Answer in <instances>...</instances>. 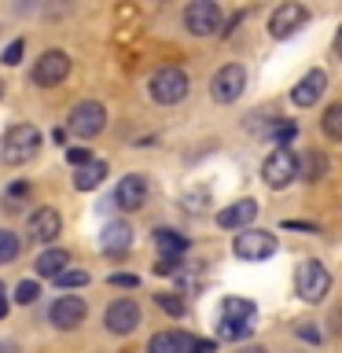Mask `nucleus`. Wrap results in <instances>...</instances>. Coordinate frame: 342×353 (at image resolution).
<instances>
[{
	"instance_id": "nucleus-1",
	"label": "nucleus",
	"mask_w": 342,
	"mask_h": 353,
	"mask_svg": "<svg viewBox=\"0 0 342 353\" xmlns=\"http://www.w3.org/2000/svg\"><path fill=\"white\" fill-rule=\"evenodd\" d=\"M41 148V129L30 125V121H22V125H11L4 132V140H0V162L4 165H22L30 162L33 154Z\"/></svg>"
},
{
	"instance_id": "nucleus-2",
	"label": "nucleus",
	"mask_w": 342,
	"mask_h": 353,
	"mask_svg": "<svg viewBox=\"0 0 342 353\" xmlns=\"http://www.w3.org/2000/svg\"><path fill=\"white\" fill-rule=\"evenodd\" d=\"M294 291L302 302L309 305H316V302H324V294L331 291V272H328V265L324 261H316V258H309L298 265V272H294Z\"/></svg>"
},
{
	"instance_id": "nucleus-3",
	"label": "nucleus",
	"mask_w": 342,
	"mask_h": 353,
	"mask_svg": "<svg viewBox=\"0 0 342 353\" xmlns=\"http://www.w3.org/2000/svg\"><path fill=\"white\" fill-rule=\"evenodd\" d=\"M188 88H192V81H188V74L181 70V66H162V70H154L151 81H148L151 99H154V103H162V107L181 103V99L188 96Z\"/></svg>"
},
{
	"instance_id": "nucleus-4",
	"label": "nucleus",
	"mask_w": 342,
	"mask_h": 353,
	"mask_svg": "<svg viewBox=\"0 0 342 353\" xmlns=\"http://www.w3.org/2000/svg\"><path fill=\"white\" fill-rule=\"evenodd\" d=\"M232 254L243 261H265L276 254V236L265 228H243L232 236Z\"/></svg>"
},
{
	"instance_id": "nucleus-5",
	"label": "nucleus",
	"mask_w": 342,
	"mask_h": 353,
	"mask_svg": "<svg viewBox=\"0 0 342 353\" xmlns=\"http://www.w3.org/2000/svg\"><path fill=\"white\" fill-rule=\"evenodd\" d=\"M103 125H107V110H103V103H96V99H81V103L70 110V118H66V132H74V137H81V140L99 137Z\"/></svg>"
},
{
	"instance_id": "nucleus-6",
	"label": "nucleus",
	"mask_w": 342,
	"mask_h": 353,
	"mask_svg": "<svg viewBox=\"0 0 342 353\" xmlns=\"http://www.w3.org/2000/svg\"><path fill=\"white\" fill-rule=\"evenodd\" d=\"M184 26L195 37H214V33H221V8L214 0H192L184 8Z\"/></svg>"
},
{
	"instance_id": "nucleus-7",
	"label": "nucleus",
	"mask_w": 342,
	"mask_h": 353,
	"mask_svg": "<svg viewBox=\"0 0 342 353\" xmlns=\"http://www.w3.org/2000/svg\"><path fill=\"white\" fill-rule=\"evenodd\" d=\"M261 176H265V184L269 188H287L298 176V154L294 151H287V148H276L269 159L261 162Z\"/></svg>"
},
{
	"instance_id": "nucleus-8",
	"label": "nucleus",
	"mask_w": 342,
	"mask_h": 353,
	"mask_svg": "<svg viewBox=\"0 0 342 353\" xmlns=\"http://www.w3.org/2000/svg\"><path fill=\"white\" fill-rule=\"evenodd\" d=\"M243 88H247V70H243L239 63H225L214 74V81H210V96H214L217 103H236L243 96Z\"/></svg>"
},
{
	"instance_id": "nucleus-9",
	"label": "nucleus",
	"mask_w": 342,
	"mask_h": 353,
	"mask_svg": "<svg viewBox=\"0 0 342 353\" xmlns=\"http://www.w3.org/2000/svg\"><path fill=\"white\" fill-rule=\"evenodd\" d=\"M85 316H88V302L81 294H59L48 305V320L59 331H74L77 324H85Z\"/></svg>"
},
{
	"instance_id": "nucleus-10",
	"label": "nucleus",
	"mask_w": 342,
	"mask_h": 353,
	"mask_svg": "<svg viewBox=\"0 0 342 353\" xmlns=\"http://www.w3.org/2000/svg\"><path fill=\"white\" fill-rule=\"evenodd\" d=\"M66 74H70V55L59 52V48H48L37 63H33L30 81H33V85H41V88H52V85H59Z\"/></svg>"
},
{
	"instance_id": "nucleus-11",
	"label": "nucleus",
	"mask_w": 342,
	"mask_h": 353,
	"mask_svg": "<svg viewBox=\"0 0 342 353\" xmlns=\"http://www.w3.org/2000/svg\"><path fill=\"white\" fill-rule=\"evenodd\" d=\"M103 324L110 335H132L140 327V305L132 298H114L103 313Z\"/></svg>"
},
{
	"instance_id": "nucleus-12",
	"label": "nucleus",
	"mask_w": 342,
	"mask_h": 353,
	"mask_svg": "<svg viewBox=\"0 0 342 353\" xmlns=\"http://www.w3.org/2000/svg\"><path fill=\"white\" fill-rule=\"evenodd\" d=\"M59 232H63V217L55 206H37L26 217V236L33 243H52V239H59Z\"/></svg>"
},
{
	"instance_id": "nucleus-13",
	"label": "nucleus",
	"mask_w": 342,
	"mask_h": 353,
	"mask_svg": "<svg viewBox=\"0 0 342 353\" xmlns=\"http://www.w3.org/2000/svg\"><path fill=\"white\" fill-rule=\"evenodd\" d=\"M305 22H309V11H305L302 4H294V0H291V4H280V8L272 11L269 33H272L276 41H283V37H291L294 30H302Z\"/></svg>"
},
{
	"instance_id": "nucleus-14",
	"label": "nucleus",
	"mask_w": 342,
	"mask_h": 353,
	"mask_svg": "<svg viewBox=\"0 0 342 353\" xmlns=\"http://www.w3.org/2000/svg\"><path fill=\"white\" fill-rule=\"evenodd\" d=\"M114 203L118 210H140L143 203H148V176L143 173H129V176H121L118 188H114Z\"/></svg>"
},
{
	"instance_id": "nucleus-15",
	"label": "nucleus",
	"mask_w": 342,
	"mask_h": 353,
	"mask_svg": "<svg viewBox=\"0 0 342 353\" xmlns=\"http://www.w3.org/2000/svg\"><path fill=\"white\" fill-rule=\"evenodd\" d=\"M254 217H258V203H254V199H239V203H232V206L221 210L217 225L228 228V232H243V228H250Z\"/></svg>"
},
{
	"instance_id": "nucleus-16",
	"label": "nucleus",
	"mask_w": 342,
	"mask_h": 353,
	"mask_svg": "<svg viewBox=\"0 0 342 353\" xmlns=\"http://www.w3.org/2000/svg\"><path fill=\"white\" fill-rule=\"evenodd\" d=\"M324 88H328V74L324 70H309L302 81L291 88V103L294 107H313L316 99L324 96Z\"/></svg>"
},
{
	"instance_id": "nucleus-17",
	"label": "nucleus",
	"mask_w": 342,
	"mask_h": 353,
	"mask_svg": "<svg viewBox=\"0 0 342 353\" xmlns=\"http://www.w3.org/2000/svg\"><path fill=\"white\" fill-rule=\"evenodd\" d=\"M99 247H103L107 258H118V254H125L132 247V228L125 221H110L103 228V236H99Z\"/></svg>"
},
{
	"instance_id": "nucleus-18",
	"label": "nucleus",
	"mask_w": 342,
	"mask_h": 353,
	"mask_svg": "<svg viewBox=\"0 0 342 353\" xmlns=\"http://www.w3.org/2000/svg\"><path fill=\"white\" fill-rule=\"evenodd\" d=\"M37 276L41 280H55V276H63L66 269H70V250H63V247H52V250H44L41 258H37Z\"/></svg>"
},
{
	"instance_id": "nucleus-19",
	"label": "nucleus",
	"mask_w": 342,
	"mask_h": 353,
	"mask_svg": "<svg viewBox=\"0 0 342 353\" xmlns=\"http://www.w3.org/2000/svg\"><path fill=\"white\" fill-rule=\"evenodd\" d=\"M154 247L162 250V258H184L188 236H181V232H173V228H154Z\"/></svg>"
},
{
	"instance_id": "nucleus-20",
	"label": "nucleus",
	"mask_w": 342,
	"mask_h": 353,
	"mask_svg": "<svg viewBox=\"0 0 342 353\" xmlns=\"http://www.w3.org/2000/svg\"><path fill=\"white\" fill-rule=\"evenodd\" d=\"M221 320H236V324H254L258 320V309L247 298H225L221 302Z\"/></svg>"
},
{
	"instance_id": "nucleus-21",
	"label": "nucleus",
	"mask_w": 342,
	"mask_h": 353,
	"mask_svg": "<svg viewBox=\"0 0 342 353\" xmlns=\"http://www.w3.org/2000/svg\"><path fill=\"white\" fill-rule=\"evenodd\" d=\"M103 176H107V162L92 159L88 165H81V170L74 173V188L77 192H96V188L103 184Z\"/></svg>"
},
{
	"instance_id": "nucleus-22",
	"label": "nucleus",
	"mask_w": 342,
	"mask_h": 353,
	"mask_svg": "<svg viewBox=\"0 0 342 353\" xmlns=\"http://www.w3.org/2000/svg\"><path fill=\"white\" fill-rule=\"evenodd\" d=\"M265 137H269L276 148H287L298 137V121L294 118H269L265 121Z\"/></svg>"
},
{
	"instance_id": "nucleus-23",
	"label": "nucleus",
	"mask_w": 342,
	"mask_h": 353,
	"mask_svg": "<svg viewBox=\"0 0 342 353\" xmlns=\"http://www.w3.org/2000/svg\"><path fill=\"white\" fill-rule=\"evenodd\" d=\"M324 173H328V159L320 151H305L302 159H298V176H305V181H320Z\"/></svg>"
},
{
	"instance_id": "nucleus-24",
	"label": "nucleus",
	"mask_w": 342,
	"mask_h": 353,
	"mask_svg": "<svg viewBox=\"0 0 342 353\" xmlns=\"http://www.w3.org/2000/svg\"><path fill=\"white\" fill-rule=\"evenodd\" d=\"M177 335V350L181 353H217V342L214 339H195L188 331H173Z\"/></svg>"
},
{
	"instance_id": "nucleus-25",
	"label": "nucleus",
	"mask_w": 342,
	"mask_h": 353,
	"mask_svg": "<svg viewBox=\"0 0 342 353\" xmlns=\"http://www.w3.org/2000/svg\"><path fill=\"white\" fill-rule=\"evenodd\" d=\"M154 305H159L162 313H170L173 320H181V316L188 313L184 298H181V294H173V291H159V294H154Z\"/></svg>"
},
{
	"instance_id": "nucleus-26",
	"label": "nucleus",
	"mask_w": 342,
	"mask_h": 353,
	"mask_svg": "<svg viewBox=\"0 0 342 353\" xmlns=\"http://www.w3.org/2000/svg\"><path fill=\"white\" fill-rule=\"evenodd\" d=\"M320 129H324V137L342 140V103H331V107L324 110V118H320Z\"/></svg>"
},
{
	"instance_id": "nucleus-27",
	"label": "nucleus",
	"mask_w": 342,
	"mask_h": 353,
	"mask_svg": "<svg viewBox=\"0 0 342 353\" xmlns=\"http://www.w3.org/2000/svg\"><path fill=\"white\" fill-rule=\"evenodd\" d=\"M250 331H254V324H236V320H217V335H221V339H228V342H243V339H250Z\"/></svg>"
},
{
	"instance_id": "nucleus-28",
	"label": "nucleus",
	"mask_w": 342,
	"mask_h": 353,
	"mask_svg": "<svg viewBox=\"0 0 342 353\" xmlns=\"http://www.w3.org/2000/svg\"><path fill=\"white\" fill-rule=\"evenodd\" d=\"M19 258V236L11 228H0V265Z\"/></svg>"
},
{
	"instance_id": "nucleus-29",
	"label": "nucleus",
	"mask_w": 342,
	"mask_h": 353,
	"mask_svg": "<svg viewBox=\"0 0 342 353\" xmlns=\"http://www.w3.org/2000/svg\"><path fill=\"white\" fill-rule=\"evenodd\" d=\"M148 353H181L177 350V335L173 331H159V335L148 342Z\"/></svg>"
},
{
	"instance_id": "nucleus-30",
	"label": "nucleus",
	"mask_w": 342,
	"mask_h": 353,
	"mask_svg": "<svg viewBox=\"0 0 342 353\" xmlns=\"http://www.w3.org/2000/svg\"><path fill=\"white\" fill-rule=\"evenodd\" d=\"M206 206H210V192H203V188H195V192H188V195H184V210H188L192 217H199Z\"/></svg>"
},
{
	"instance_id": "nucleus-31",
	"label": "nucleus",
	"mask_w": 342,
	"mask_h": 353,
	"mask_svg": "<svg viewBox=\"0 0 342 353\" xmlns=\"http://www.w3.org/2000/svg\"><path fill=\"white\" fill-rule=\"evenodd\" d=\"M41 298V283L37 280H22L19 287H15V302L19 305H33Z\"/></svg>"
},
{
	"instance_id": "nucleus-32",
	"label": "nucleus",
	"mask_w": 342,
	"mask_h": 353,
	"mask_svg": "<svg viewBox=\"0 0 342 353\" xmlns=\"http://www.w3.org/2000/svg\"><path fill=\"white\" fill-rule=\"evenodd\" d=\"M85 283H88L85 269H66L63 276H55V287H63V291H70V287H85Z\"/></svg>"
},
{
	"instance_id": "nucleus-33",
	"label": "nucleus",
	"mask_w": 342,
	"mask_h": 353,
	"mask_svg": "<svg viewBox=\"0 0 342 353\" xmlns=\"http://www.w3.org/2000/svg\"><path fill=\"white\" fill-rule=\"evenodd\" d=\"M22 52H26V41L15 37V41L4 48V55H0V59H4V66H19V63H22Z\"/></svg>"
},
{
	"instance_id": "nucleus-34",
	"label": "nucleus",
	"mask_w": 342,
	"mask_h": 353,
	"mask_svg": "<svg viewBox=\"0 0 342 353\" xmlns=\"http://www.w3.org/2000/svg\"><path fill=\"white\" fill-rule=\"evenodd\" d=\"M181 269H184V258H159L154 261V272L159 276H181Z\"/></svg>"
},
{
	"instance_id": "nucleus-35",
	"label": "nucleus",
	"mask_w": 342,
	"mask_h": 353,
	"mask_svg": "<svg viewBox=\"0 0 342 353\" xmlns=\"http://www.w3.org/2000/svg\"><path fill=\"white\" fill-rule=\"evenodd\" d=\"M107 283H110V287H137L140 276H132V272H110Z\"/></svg>"
},
{
	"instance_id": "nucleus-36",
	"label": "nucleus",
	"mask_w": 342,
	"mask_h": 353,
	"mask_svg": "<svg viewBox=\"0 0 342 353\" xmlns=\"http://www.w3.org/2000/svg\"><path fill=\"white\" fill-rule=\"evenodd\" d=\"M66 159H70L77 170H81V165L92 162V151H88V148H70V151H66Z\"/></svg>"
},
{
	"instance_id": "nucleus-37",
	"label": "nucleus",
	"mask_w": 342,
	"mask_h": 353,
	"mask_svg": "<svg viewBox=\"0 0 342 353\" xmlns=\"http://www.w3.org/2000/svg\"><path fill=\"white\" fill-rule=\"evenodd\" d=\"M298 335H302L305 342H320V339H324V335H320V331H316L313 324H298Z\"/></svg>"
},
{
	"instance_id": "nucleus-38",
	"label": "nucleus",
	"mask_w": 342,
	"mask_h": 353,
	"mask_svg": "<svg viewBox=\"0 0 342 353\" xmlns=\"http://www.w3.org/2000/svg\"><path fill=\"white\" fill-rule=\"evenodd\" d=\"M26 192H30V184H26V181H19V184H11V188H8V195H11V199H22Z\"/></svg>"
},
{
	"instance_id": "nucleus-39",
	"label": "nucleus",
	"mask_w": 342,
	"mask_h": 353,
	"mask_svg": "<svg viewBox=\"0 0 342 353\" xmlns=\"http://www.w3.org/2000/svg\"><path fill=\"white\" fill-rule=\"evenodd\" d=\"M283 228H298V232H316V225H305V221H283Z\"/></svg>"
},
{
	"instance_id": "nucleus-40",
	"label": "nucleus",
	"mask_w": 342,
	"mask_h": 353,
	"mask_svg": "<svg viewBox=\"0 0 342 353\" xmlns=\"http://www.w3.org/2000/svg\"><path fill=\"white\" fill-rule=\"evenodd\" d=\"M331 331H335V335H342V309H335V316H331Z\"/></svg>"
},
{
	"instance_id": "nucleus-41",
	"label": "nucleus",
	"mask_w": 342,
	"mask_h": 353,
	"mask_svg": "<svg viewBox=\"0 0 342 353\" xmlns=\"http://www.w3.org/2000/svg\"><path fill=\"white\" fill-rule=\"evenodd\" d=\"M335 55L342 59V26H339V33H335Z\"/></svg>"
},
{
	"instance_id": "nucleus-42",
	"label": "nucleus",
	"mask_w": 342,
	"mask_h": 353,
	"mask_svg": "<svg viewBox=\"0 0 342 353\" xmlns=\"http://www.w3.org/2000/svg\"><path fill=\"white\" fill-rule=\"evenodd\" d=\"M236 353H269L265 346H243V350H236Z\"/></svg>"
},
{
	"instance_id": "nucleus-43",
	"label": "nucleus",
	"mask_w": 342,
	"mask_h": 353,
	"mask_svg": "<svg viewBox=\"0 0 342 353\" xmlns=\"http://www.w3.org/2000/svg\"><path fill=\"white\" fill-rule=\"evenodd\" d=\"M4 316H8V298L0 302V320H4Z\"/></svg>"
},
{
	"instance_id": "nucleus-44",
	"label": "nucleus",
	"mask_w": 342,
	"mask_h": 353,
	"mask_svg": "<svg viewBox=\"0 0 342 353\" xmlns=\"http://www.w3.org/2000/svg\"><path fill=\"white\" fill-rule=\"evenodd\" d=\"M0 302H4V283H0Z\"/></svg>"
},
{
	"instance_id": "nucleus-45",
	"label": "nucleus",
	"mask_w": 342,
	"mask_h": 353,
	"mask_svg": "<svg viewBox=\"0 0 342 353\" xmlns=\"http://www.w3.org/2000/svg\"><path fill=\"white\" fill-rule=\"evenodd\" d=\"M0 99H4V81H0Z\"/></svg>"
}]
</instances>
